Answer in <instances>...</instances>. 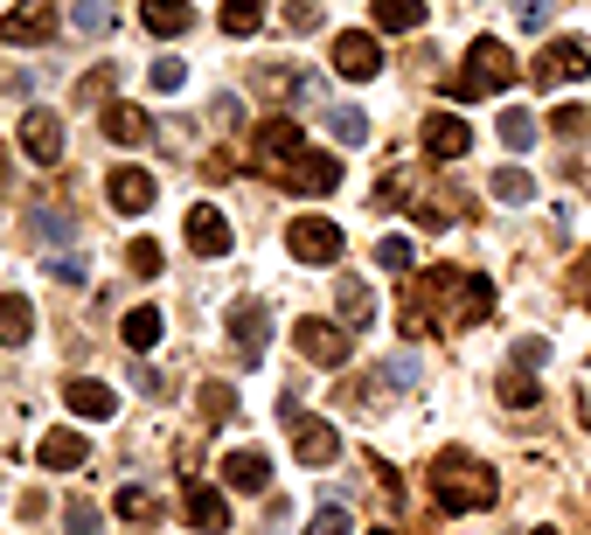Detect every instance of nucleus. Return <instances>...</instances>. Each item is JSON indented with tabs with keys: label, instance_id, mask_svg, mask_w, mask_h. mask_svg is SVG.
<instances>
[{
	"label": "nucleus",
	"instance_id": "1",
	"mask_svg": "<svg viewBox=\"0 0 591 535\" xmlns=\"http://www.w3.org/2000/svg\"><path fill=\"white\" fill-rule=\"evenodd\" d=\"M251 161H258L265 182L293 188V195H334V188H342V161L306 146V133L293 119H265L258 133H251Z\"/></svg>",
	"mask_w": 591,
	"mask_h": 535
},
{
	"label": "nucleus",
	"instance_id": "2",
	"mask_svg": "<svg viewBox=\"0 0 591 535\" xmlns=\"http://www.w3.org/2000/svg\"><path fill=\"white\" fill-rule=\"evenodd\" d=\"M495 313V286L480 271H459V265H431L418 278V306L404 313V335H439V327H467Z\"/></svg>",
	"mask_w": 591,
	"mask_h": 535
},
{
	"label": "nucleus",
	"instance_id": "3",
	"mask_svg": "<svg viewBox=\"0 0 591 535\" xmlns=\"http://www.w3.org/2000/svg\"><path fill=\"white\" fill-rule=\"evenodd\" d=\"M425 480H431V501L446 507V515H480V507H495V494H501V480H495V466H480L473 452H439L425 466Z\"/></svg>",
	"mask_w": 591,
	"mask_h": 535
},
{
	"label": "nucleus",
	"instance_id": "4",
	"mask_svg": "<svg viewBox=\"0 0 591 535\" xmlns=\"http://www.w3.org/2000/svg\"><path fill=\"white\" fill-rule=\"evenodd\" d=\"M516 56H508V42H495V35H480L473 49H467V76H452L446 84V97H495V91H508L516 84Z\"/></svg>",
	"mask_w": 591,
	"mask_h": 535
},
{
	"label": "nucleus",
	"instance_id": "5",
	"mask_svg": "<svg viewBox=\"0 0 591 535\" xmlns=\"http://www.w3.org/2000/svg\"><path fill=\"white\" fill-rule=\"evenodd\" d=\"M536 84H578V76H591V42H578V35H557V42H543L536 49Z\"/></svg>",
	"mask_w": 591,
	"mask_h": 535
},
{
	"label": "nucleus",
	"instance_id": "6",
	"mask_svg": "<svg viewBox=\"0 0 591 535\" xmlns=\"http://www.w3.org/2000/svg\"><path fill=\"white\" fill-rule=\"evenodd\" d=\"M293 348H299L314 369H342V362H348V327H334V320H314V313H306V320L293 327Z\"/></svg>",
	"mask_w": 591,
	"mask_h": 535
},
{
	"label": "nucleus",
	"instance_id": "7",
	"mask_svg": "<svg viewBox=\"0 0 591 535\" xmlns=\"http://www.w3.org/2000/svg\"><path fill=\"white\" fill-rule=\"evenodd\" d=\"M278 418L293 424V452H299V466H334V459H342V439H334V424L299 418V403H286Z\"/></svg>",
	"mask_w": 591,
	"mask_h": 535
},
{
	"label": "nucleus",
	"instance_id": "8",
	"mask_svg": "<svg viewBox=\"0 0 591 535\" xmlns=\"http://www.w3.org/2000/svg\"><path fill=\"white\" fill-rule=\"evenodd\" d=\"M223 327H230V341H237V354H244V362H258V354H265V341H272V313H265V299H230Z\"/></svg>",
	"mask_w": 591,
	"mask_h": 535
},
{
	"label": "nucleus",
	"instance_id": "9",
	"mask_svg": "<svg viewBox=\"0 0 591 535\" xmlns=\"http://www.w3.org/2000/svg\"><path fill=\"white\" fill-rule=\"evenodd\" d=\"M286 244H293L299 265H342V229H334L327 216H299L286 229Z\"/></svg>",
	"mask_w": 591,
	"mask_h": 535
},
{
	"label": "nucleus",
	"instance_id": "10",
	"mask_svg": "<svg viewBox=\"0 0 591 535\" xmlns=\"http://www.w3.org/2000/svg\"><path fill=\"white\" fill-rule=\"evenodd\" d=\"M334 70L348 76V84H369V76L383 70V42L369 29H348V35H334Z\"/></svg>",
	"mask_w": 591,
	"mask_h": 535
},
{
	"label": "nucleus",
	"instance_id": "11",
	"mask_svg": "<svg viewBox=\"0 0 591 535\" xmlns=\"http://www.w3.org/2000/svg\"><path fill=\"white\" fill-rule=\"evenodd\" d=\"M0 35H8L14 49H42L49 35H57V14H49L42 0H14L8 21H0Z\"/></svg>",
	"mask_w": 591,
	"mask_h": 535
},
{
	"label": "nucleus",
	"instance_id": "12",
	"mask_svg": "<svg viewBox=\"0 0 591 535\" xmlns=\"http://www.w3.org/2000/svg\"><path fill=\"white\" fill-rule=\"evenodd\" d=\"M84 459H91V445H84V431H70V424L35 439V466H49V473H77Z\"/></svg>",
	"mask_w": 591,
	"mask_h": 535
},
{
	"label": "nucleus",
	"instance_id": "13",
	"mask_svg": "<svg viewBox=\"0 0 591 535\" xmlns=\"http://www.w3.org/2000/svg\"><path fill=\"white\" fill-rule=\"evenodd\" d=\"M21 153H29L35 167H57L63 161V119L57 112H29L21 119Z\"/></svg>",
	"mask_w": 591,
	"mask_h": 535
},
{
	"label": "nucleus",
	"instance_id": "14",
	"mask_svg": "<svg viewBox=\"0 0 591 535\" xmlns=\"http://www.w3.org/2000/svg\"><path fill=\"white\" fill-rule=\"evenodd\" d=\"M188 244H195V258H230V216L216 202H195L188 209Z\"/></svg>",
	"mask_w": 591,
	"mask_h": 535
},
{
	"label": "nucleus",
	"instance_id": "15",
	"mask_svg": "<svg viewBox=\"0 0 591 535\" xmlns=\"http://www.w3.org/2000/svg\"><path fill=\"white\" fill-rule=\"evenodd\" d=\"M223 487H237V494H265L272 487V459H265V445H237L223 459Z\"/></svg>",
	"mask_w": 591,
	"mask_h": 535
},
{
	"label": "nucleus",
	"instance_id": "16",
	"mask_svg": "<svg viewBox=\"0 0 591 535\" xmlns=\"http://www.w3.org/2000/svg\"><path fill=\"white\" fill-rule=\"evenodd\" d=\"M105 188H112V209H119V216H146V209H153V195H161L146 167H112V182H105Z\"/></svg>",
	"mask_w": 591,
	"mask_h": 535
},
{
	"label": "nucleus",
	"instance_id": "17",
	"mask_svg": "<svg viewBox=\"0 0 591 535\" xmlns=\"http://www.w3.org/2000/svg\"><path fill=\"white\" fill-rule=\"evenodd\" d=\"M467 146H473V125H467V119H452V112L425 119V153H439V161H459Z\"/></svg>",
	"mask_w": 591,
	"mask_h": 535
},
{
	"label": "nucleus",
	"instance_id": "18",
	"mask_svg": "<svg viewBox=\"0 0 591 535\" xmlns=\"http://www.w3.org/2000/svg\"><path fill=\"white\" fill-rule=\"evenodd\" d=\"M63 403L77 418H91V424H105L112 411H119V397H112V382H91V375H77L70 390H63Z\"/></svg>",
	"mask_w": 591,
	"mask_h": 535
},
{
	"label": "nucleus",
	"instance_id": "19",
	"mask_svg": "<svg viewBox=\"0 0 591 535\" xmlns=\"http://www.w3.org/2000/svg\"><path fill=\"white\" fill-rule=\"evenodd\" d=\"M146 133H153V119H146L140 105H125V97H112V105H105V140H119V146H146Z\"/></svg>",
	"mask_w": 591,
	"mask_h": 535
},
{
	"label": "nucleus",
	"instance_id": "20",
	"mask_svg": "<svg viewBox=\"0 0 591 535\" xmlns=\"http://www.w3.org/2000/svg\"><path fill=\"white\" fill-rule=\"evenodd\" d=\"M29 341H35V306L0 292V348H29Z\"/></svg>",
	"mask_w": 591,
	"mask_h": 535
},
{
	"label": "nucleus",
	"instance_id": "21",
	"mask_svg": "<svg viewBox=\"0 0 591 535\" xmlns=\"http://www.w3.org/2000/svg\"><path fill=\"white\" fill-rule=\"evenodd\" d=\"M140 21H146V35H161V42H174V35H188V8L182 0H140Z\"/></svg>",
	"mask_w": 591,
	"mask_h": 535
},
{
	"label": "nucleus",
	"instance_id": "22",
	"mask_svg": "<svg viewBox=\"0 0 591 535\" xmlns=\"http://www.w3.org/2000/svg\"><path fill=\"white\" fill-rule=\"evenodd\" d=\"M119 335H125V348H140V354H153V348H161V335H167L161 306H133V313L119 320Z\"/></svg>",
	"mask_w": 591,
	"mask_h": 535
},
{
	"label": "nucleus",
	"instance_id": "23",
	"mask_svg": "<svg viewBox=\"0 0 591 535\" xmlns=\"http://www.w3.org/2000/svg\"><path fill=\"white\" fill-rule=\"evenodd\" d=\"M188 522H195V535H223V528H230L223 494H216V487H202V480L188 487Z\"/></svg>",
	"mask_w": 591,
	"mask_h": 535
},
{
	"label": "nucleus",
	"instance_id": "24",
	"mask_svg": "<svg viewBox=\"0 0 591 535\" xmlns=\"http://www.w3.org/2000/svg\"><path fill=\"white\" fill-rule=\"evenodd\" d=\"M369 21H376V29H390V35H410L425 21V0H369Z\"/></svg>",
	"mask_w": 591,
	"mask_h": 535
},
{
	"label": "nucleus",
	"instance_id": "25",
	"mask_svg": "<svg viewBox=\"0 0 591 535\" xmlns=\"http://www.w3.org/2000/svg\"><path fill=\"white\" fill-rule=\"evenodd\" d=\"M334 299H342V327H369L376 320V299H369L363 278H342V292H334Z\"/></svg>",
	"mask_w": 591,
	"mask_h": 535
},
{
	"label": "nucleus",
	"instance_id": "26",
	"mask_svg": "<svg viewBox=\"0 0 591 535\" xmlns=\"http://www.w3.org/2000/svg\"><path fill=\"white\" fill-rule=\"evenodd\" d=\"M487 195H495V202H501V209H522V202L536 195V182H529V174H522V167H501V174H495V182H487Z\"/></svg>",
	"mask_w": 591,
	"mask_h": 535
},
{
	"label": "nucleus",
	"instance_id": "27",
	"mask_svg": "<svg viewBox=\"0 0 591 535\" xmlns=\"http://www.w3.org/2000/svg\"><path fill=\"white\" fill-rule=\"evenodd\" d=\"M495 133H501V146H508V153H529V146H536V119H529L522 105H508Z\"/></svg>",
	"mask_w": 591,
	"mask_h": 535
},
{
	"label": "nucleus",
	"instance_id": "28",
	"mask_svg": "<svg viewBox=\"0 0 591 535\" xmlns=\"http://www.w3.org/2000/svg\"><path fill=\"white\" fill-rule=\"evenodd\" d=\"M327 133L342 140V146H363V140H369V112H355V105H334V112H327Z\"/></svg>",
	"mask_w": 591,
	"mask_h": 535
},
{
	"label": "nucleus",
	"instance_id": "29",
	"mask_svg": "<svg viewBox=\"0 0 591 535\" xmlns=\"http://www.w3.org/2000/svg\"><path fill=\"white\" fill-rule=\"evenodd\" d=\"M112 84H119V70H112V63L84 70V76H77V105H112Z\"/></svg>",
	"mask_w": 591,
	"mask_h": 535
},
{
	"label": "nucleus",
	"instance_id": "30",
	"mask_svg": "<svg viewBox=\"0 0 591 535\" xmlns=\"http://www.w3.org/2000/svg\"><path fill=\"white\" fill-rule=\"evenodd\" d=\"M265 0H223V35H258Z\"/></svg>",
	"mask_w": 591,
	"mask_h": 535
},
{
	"label": "nucleus",
	"instance_id": "31",
	"mask_svg": "<svg viewBox=\"0 0 591 535\" xmlns=\"http://www.w3.org/2000/svg\"><path fill=\"white\" fill-rule=\"evenodd\" d=\"M70 21H77V29H84V35H112V29H119L112 0H77V8H70Z\"/></svg>",
	"mask_w": 591,
	"mask_h": 535
},
{
	"label": "nucleus",
	"instance_id": "32",
	"mask_svg": "<svg viewBox=\"0 0 591 535\" xmlns=\"http://www.w3.org/2000/svg\"><path fill=\"white\" fill-rule=\"evenodd\" d=\"M237 418V390L230 382H202V424H230Z\"/></svg>",
	"mask_w": 591,
	"mask_h": 535
},
{
	"label": "nucleus",
	"instance_id": "33",
	"mask_svg": "<svg viewBox=\"0 0 591 535\" xmlns=\"http://www.w3.org/2000/svg\"><path fill=\"white\" fill-rule=\"evenodd\" d=\"M63 535H105V515H98V501L77 494V501L63 507Z\"/></svg>",
	"mask_w": 591,
	"mask_h": 535
},
{
	"label": "nucleus",
	"instance_id": "34",
	"mask_svg": "<svg viewBox=\"0 0 591 535\" xmlns=\"http://www.w3.org/2000/svg\"><path fill=\"white\" fill-rule=\"evenodd\" d=\"M376 265L383 271H410V265H418V244H410V237H383L376 244Z\"/></svg>",
	"mask_w": 591,
	"mask_h": 535
},
{
	"label": "nucleus",
	"instance_id": "35",
	"mask_svg": "<svg viewBox=\"0 0 591 535\" xmlns=\"http://www.w3.org/2000/svg\"><path fill=\"white\" fill-rule=\"evenodd\" d=\"M501 403H508V411H529V403H536V375L529 369H508L501 375Z\"/></svg>",
	"mask_w": 591,
	"mask_h": 535
},
{
	"label": "nucleus",
	"instance_id": "36",
	"mask_svg": "<svg viewBox=\"0 0 591 535\" xmlns=\"http://www.w3.org/2000/svg\"><path fill=\"white\" fill-rule=\"evenodd\" d=\"M119 515H125V522H140V528H146L153 515H161V501H153L146 487H119Z\"/></svg>",
	"mask_w": 591,
	"mask_h": 535
},
{
	"label": "nucleus",
	"instance_id": "37",
	"mask_svg": "<svg viewBox=\"0 0 591 535\" xmlns=\"http://www.w3.org/2000/svg\"><path fill=\"white\" fill-rule=\"evenodd\" d=\"M508 362H516V369H529V375H536V369L550 362V341H543V335H522L516 348H508Z\"/></svg>",
	"mask_w": 591,
	"mask_h": 535
},
{
	"label": "nucleus",
	"instance_id": "38",
	"mask_svg": "<svg viewBox=\"0 0 591 535\" xmlns=\"http://www.w3.org/2000/svg\"><path fill=\"white\" fill-rule=\"evenodd\" d=\"M146 84L174 97V91H182V84H188V70H182V56H161V63H153V70H146Z\"/></svg>",
	"mask_w": 591,
	"mask_h": 535
},
{
	"label": "nucleus",
	"instance_id": "39",
	"mask_svg": "<svg viewBox=\"0 0 591 535\" xmlns=\"http://www.w3.org/2000/svg\"><path fill=\"white\" fill-rule=\"evenodd\" d=\"M383 382H397V390H418V382H425V362H418V354H397V362L383 369Z\"/></svg>",
	"mask_w": 591,
	"mask_h": 535
},
{
	"label": "nucleus",
	"instance_id": "40",
	"mask_svg": "<svg viewBox=\"0 0 591 535\" xmlns=\"http://www.w3.org/2000/svg\"><path fill=\"white\" fill-rule=\"evenodd\" d=\"M584 125H591V112H584V105H557V112H550V133H563V140H578Z\"/></svg>",
	"mask_w": 591,
	"mask_h": 535
},
{
	"label": "nucleus",
	"instance_id": "41",
	"mask_svg": "<svg viewBox=\"0 0 591 535\" xmlns=\"http://www.w3.org/2000/svg\"><path fill=\"white\" fill-rule=\"evenodd\" d=\"M320 21H327V14H320V0H286V29L306 35V29H320Z\"/></svg>",
	"mask_w": 591,
	"mask_h": 535
},
{
	"label": "nucleus",
	"instance_id": "42",
	"mask_svg": "<svg viewBox=\"0 0 591 535\" xmlns=\"http://www.w3.org/2000/svg\"><path fill=\"white\" fill-rule=\"evenodd\" d=\"M376 209H410V182H404V174H383V188H376Z\"/></svg>",
	"mask_w": 591,
	"mask_h": 535
},
{
	"label": "nucleus",
	"instance_id": "43",
	"mask_svg": "<svg viewBox=\"0 0 591 535\" xmlns=\"http://www.w3.org/2000/svg\"><path fill=\"white\" fill-rule=\"evenodd\" d=\"M161 265H167V258H161V244L140 237V244H133V271H140V278H161Z\"/></svg>",
	"mask_w": 591,
	"mask_h": 535
},
{
	"label": "nucleus",
	"instance_id": "44",
	"mask_svg": "<svg viewBox=\"0 0 591 535\" xmlns=\"http://www.w3.org/2000/svg\"><path fill=\"white\" fill-rule=\"evenodd\" d=\"M314 535H355V515H348V507H320V515H314Z\"/></svg>",
	"mask_w": 591,
	"mask_h": 535
},
{
	"label": "nucleus",
	"instance_id": "45",
	"mask_svg": "<svg viewBox=\"0 0 591 535\" xmlns=\"http://www.w3.org/2000/svg\"><path fill=\"white\" fill-rule=\"evenodd\" d=\"M29 229L42 244H57V237H70V216H57V209H42V216H29Z\"/></svg>",
	"mask_w": 591,
	"mask_h": 535
},
{
	"label": "nucleus",
	"instance_id": "46",
	"mask_svg": "<svg viewBox=\"0 0 591 535\" xmlns=\"http://www.w3.org/2000/svg\"><path fill=\"white\" fill-rule=\"evenodd\" d=\"M133 390H146V397H161L167 382H161V369H146V362H133Z\"/></svg>",
	"mask_w": 591,
	"mask_h": 535
},
{
	"label": "nucleus",
	"instance_id": "47",
	"mask_svg": "<svg viewBox=\"0 0 591 535\" xmlns=\"http://www.w3.org/2000/svg\"><path fill=\"white\" fill-rule=\"evenodd\" d=\"M543 21H550V0H522V29L536 35V29H543Z\"/></svg>",
	"mask_w": 591,
	"mask_h": 535
},
{
	"label": "nucleus",
	"instance_id": "48",
	"mask_svg": "<svg viewBox=\"0 0 591 535\" xmlns=\"http://www.w3.org/2000/svg\"><path fill=\"white\" fill-rule=\"evenodd\" d=\"M49 271H57V278H91V265H84V258H49Z\"/></svg>",
	"mask_w": 591,
	"mask_h": 535
},
{
	"label": "nucleus",
	"instance_id": "49",
	"mask_svg": "<svg viewBox=\"0 0 591 535\" xmlns=\"http://www.w3.org/2000/svg\"><path fill=\"white\" fill-rule=\"evenodd\" d=\"M578 278H584V286H591V250H584V265H578Z\"/></svg>",
	"mask_w": 591,
	"mask_h": 535
},
{
	"label": "nucleus",
	"instance_id": "50",
	"mask_svg": "<svg viewBox=\"0 0 591 535\" xmlns=\"http://www.w3.org/2000/svg\"><path fill=\"white\" fill-rule=\"evenodd\" d=\"M369 535H397V528H369Z\"/></svg>",
	"mask_w": 591,
	"mask_h": 535
},
{
	"label": "nucleus",
	"instance_id": "51",
	"mask_svg": "<svg viewBox=\"0 0 591 535\" xmlns=\"http://www.w3.org/2000/svg\"><path fill=\"white\" fill-rule=\"evenodd\" d=\"M536 535H557V528H536Z\"/></svg>",
	"mask_w": 591,
	"mask_h": 535
},
{
	"label": "nucleus",
	"instance_id": "52",
	"mask_svg": "<svg viewBox=\"0 0 591 535\" xmlns=\"http://www.w3.org/2000/svg\"><path fill=\"white\" fill-rule=\"evenodd\" d=\"M584 431H591V411H584Z\"/></svg>",
	"mask_w": 591,
	"mask_h": 535
}]
</instances>
